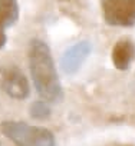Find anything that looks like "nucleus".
Returning a JSON list of instances; mask_svg holds the SVG:
<instances>
[{"instance_id":"nucleus-1","label":"nucleus","mask_w":135,"mask_h":146,"mask_svg":"<svg viewBox=\"0 0 135 146\" xmlns=\"http://www.w3.org/2000/svg\"><path fill=\"white\" fill-rule=\"evenodd\" d=\"M29 69L35 88L42 99L47 102H57L62 99L63 92L50 49L45 42L39 39H33L30 42Z\"/></svg>"},{"instance_id":"nucleus-7","label":"nucleus","mask_w":135,"mask_h":146,"mask_svg":"<svg viewBox=\"0 0 135 146\" xmlns=\"http://www.w3.org/2000/svg\"><path fill=\"white\" fill-rule=\"evenodd\" d=\"M135 57V44L129 39L119 40L112 50V62L116 69L126 70Z\"/></svg>"},{"instance_id":"nucleus-5","label":"nucleus","mask_w":135,"mask_h":146,"mask_svg":"<svg viewBox=\"0 0 135 146\" xmlns=\"http://www.w3.org/2000/svg\"><path fill=\"white\" fill-rule=\"evenodd\" d=\"M91 54V43L89 42H79L69 47L62 56L60 60V67L66 75H74L76 73L86 57Z\"/></svg>"},{"instance_id":"nucleus-8","label":"nucleus","mask_w":135,"mask_h":146,"mask_svg":"<svg viewBox=\"0 0 135 146\" xmlns=\"http://www.w3.org/2000/svg\"><path fill=\"white\" fill-rule=\"evenodd\" d=\"M29 113L33 119H46L50 115V108L45 102H35L30 106Z\"/></svg>"},{"instance_id":"nucleus-3","label":"nucleus","mask_w":135,"mask_h":146,"mask_svg":"<svg viewBox=\"0 0 135 146\" xmlns=\"http://www.w3.org/2000/svg\"><path fill=\"white\" fill-rule=\"evenodd\" d=\"M101 6L108 25L119 27L135 25V0H101Z\"/></svg>"},{"instance_id":"nucleus-2","label":"nucleus","mask_w":135,"mask_h":146,"mask_svg":"<svg viewBox=\"0 0 135 146\" xmlns=\"http://www.w3.org/2000/svg\"><path fill=\"white\" fill-rule=\"evenodd\" d=\"M0 130L16 146H55V136L46 127L6 120L0 123Z\"/></svg>"},{"instance_id":"nucleus-6","label":"nucleus","mask_w":135,"mask_h":146,"mask_svg":"<svg viewBox=\"0 0 135 146\" xmlns=\"http://www.w3.org/2000/svg\"><path fill=\"white\" fill-rule=\"evenodd\" d=\"M19 19L17 0H0V49H3L7 36L6 29L13 26Z\"/></svg>"},{"instance_id":"nucleus-4","label":"nucleus","mask_w":135,"mask_h":146,"mask_svg":"<svg viewBox=\"0 0 135 146\" xmlns=\"http://www.w3.org/2000/svg\"><path fill=\"white\" fill-rule=\"evenodd\" d=\"M0 89L10 98L23 100L29 96V82L19 67H0Z\"/></svg>"}]
</instances>
